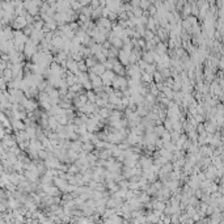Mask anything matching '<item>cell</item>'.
I'll return each mask as SVG.
<instances>
[{
	"label": "cell",
	"mask_w": 224,
	"mask_h": 224,
	"mask_svg": "<svg viewBox=\"0 0 224 224\" xmlns=\"http://www.w3.org/2000/svg\"><path fill=\"white\" fill-rule=\"evenodd\" d=\"M112 42H113V45H114L115 47H118V46L121 47L123 45V42H122V39H121V38H112Z\"/></svg>",
	"instance_id": "7a4b0ae2"
},
{
	"label": "cell",
	"mask_w": 224,
	"mask_h": 224,
	"mask_svg": "<svg viewBox=\"0 0 224 224\" xmlns=\"http://www.w3.org/2000/svg\"><path fill=\"white\" fill-rule=\"evenodd\" d=\"M13 26H14L16 29L25 28V26H26V18H25V16H17L16 18H14Z\"/></svg>",
	"instance_id": "6da1fadb"
},
{
	"label": "cell",
	"mask_w": 224,
	"mask_h": 224,
	"mask_svg": "<svg viewBox=\"0 0 224 224\" xmlns=\"http://www.w3.org/2000/svg\"><path fill=\"white\" fill-rule=\"evenodd\" d=\"M144 62H152L153 60V54H148V52H146V54H144Z\"/></svg>",
	"instance_id": "3957f363"
}]
</instances>
